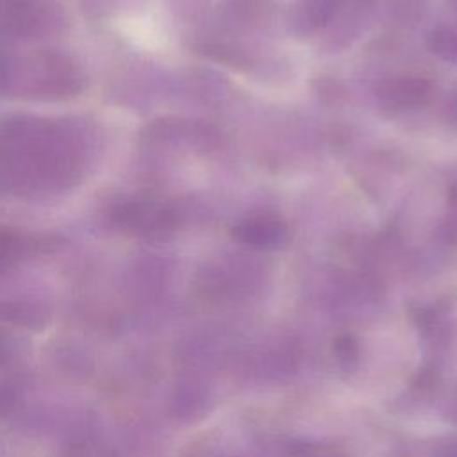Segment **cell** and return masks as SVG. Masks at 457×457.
<instances>
[{
  "label": "cell",
  "mask_w": 457,
  "mask_h": 457,
  "mask_svg": "<svg viewBox=\"0 0 457 457\" xmlns=\"http://www.w3.org/2000/svg\"><path fill=\"white\" fill-rule=\"evenodd\" d=\"M434 84L418 75H403L382 80L375 87L377 100L387 109H412L427 104L432 96Z\"/></svg>",
  "instance_id": "1"
},
{
  "label": "cell",
  "mask_w": 457,
  "mask_h": 457,
  "mask_svg": "<svg viewBox=\"0 0 457 457\" xmlns=\"http://www.w3.org/2000/svg\"><path fill=\"white\" fill-rule=\"evenodd\" d=\"M232 237L243 245L266 248L280 245L287 237V227L273 216H253L232 228Z\"/></svg>",
  "instance_id": "2"
},
{
  "label": "cell",
  "mask_w": 457,
  "mask_h": 457,
  "mask_svg": "<svg viewBox=\"0 0 457 457\" xmlns=\"http://www.w3.org/2000/svg\"><path fill=\"white\" fill-rule=\"evenodd\" d=\"M346 0H303L293 16V25L298 32H312L328 23Z\"/></svg>",
  "instance_id": "3"
},
{
  "label": "cell",
  "mask_w": 457,
  "mask_h": 457,
  "mask_svg": "<svg viewBox=\"0 0 457 457\" xmlns=\"http://www.w3.org/2000/svg\"><path fill=\"white\" fill-rule=\"evenodd\" d=\"M427 45L430 52L441 57L443 61L457 64V29L437 27L430 30L427 37Z\"/></svg>",
  "instance_id": "4"
}]
</instances>
